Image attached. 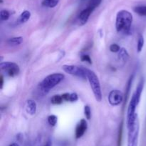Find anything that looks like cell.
I'll list each match as a JSON object with an SVG mask.
<instances>
[{
  "instance_id": "23",
  "label": "cell",
  "mask_w": 146,
  "mask_h": 146,
  "mask_svg": "<svg viewBox=\"0 0 146 146\" xmlns=\"http://www.w3.org/2000/svg\"><path fill=\"white\" fill-rule=\"evenodd\" d=\"M110 50L112 52H118L121 50V47L118 44H112L109 47Z\"/></svg>"
},
{
  "instance_id": "9",
  "label": "cell",
  "mask_w": 146,
  "mask_h": 146,
  "mask_svg": "<svg viewBox=\"0 0 146 146\" xmlns=\"http://www.w3.org/2000/svg\"><path fill=\"white\" fill-rule=\"evenodd\" d=\"M87 128H88V124L85 119H81L79 123L77 124L76 127L75 135L77 139L81 138L85 133L86 132Z\"/></svg>"
},
{
  "instance_id": "2",
  "label": "cell",
  "mask_w": 146,
  "mask_h": 146,
  "mask_svg": "<svg viewBox=\"0 0 146 146\" xmlns=\"http://www.w3.org/2000/svg\"><path fill=\"white\" fill-rule=\"evenodd\" d=\"M144 87V80L142 79L141 81L138 83V86L136 87L135 92L132 95V97L131 99L129 104H128V110H127V119L131 118V117H133L137 114L135 113L136 110L137 106L138 105L141 100V94H142L143 90Z\"/></svg>"
},
{
  "instance_id": "7",
  "label": "cell",
  "mask_w": 146,
  "mask_h": 146,
  "mask_svg": "<svg viewBox=\"0 0 146 146\" xmlns=\"http://www.w3.org/2000/svg\"><path fill=\"white\" fill-rule=\"evenodd\" d=\"M0 67L3 72L11 77L17 76L20 71L18 64L11 62H2L0 64Z\"/></svg>"
},
{
  "instance_id": "13",
  "label": "cell",
  "mask_w": 146,
  "mask_h": 146,
  "mask_svg": "<svg viewBox=\"0 0 146 146\" xmlns=\"http://www.w3.org/2000/svg\"><path fill=\"white\" fill-rule=\"evenodd\" d=\"M23 42L22 37H15L9 39L7 41V43L11 46H17L21 44Z\"/></svg>"
},
{
  "instance_id": "15",
  "label": "cell",
  "mask_w": 146,
  "mask_h": 146,
  "mask_svg": "<svg viewBox=\"0 0 146 146\" xmlns=\"http://www.w3.org/2000/svg\"><path fill=\"white\" fill-rule=\"evenodd\" d=\"M59 2V0H44L42 1V5L44 7L54 8Z\"/></svg>"
},
{
  "instance_id": "11",
  "label": "cell",
  "mask_w": 146,
  "mask_h": 146,
  "mask_svg": "<svg viewBox=\"0 0 146 146\" xmlns=\"http://www.w3.org/2000/svg\"><path fill=\"white\" fill-rule=\"evenodd\" d=\"M36 103L33 100H28L26 104V111L30 115H34L36 112Z\"/></svg>"
},
{
  "instance_id": "30",
  "label": "cell",
  "mask_w": 146,
  "mask_h": 146,
  "mask_svg": "<svg viewBox=\"0 0 146 146\" xmlns=\"http://www.w3.org/2000/svg\"><path fill=\"white\" fill-rule=\"evenodd\" d=\"M3 2V0H1V3Z\"/></svg>"
},
{
  "instance_id": "10",
  "label": "cell",
  "mask_w": 146,
  "mask_h": 146,
  "mask_svg": "<svg viewBox=\"0 0 146 146\" xmlns=\"http://www.w3.org/2000/svg\"><path fill=\"white\" fill-rule=\"evenodd\" d=\"M92 12V10L90 9L88 7H86L85 9H84L81 13H80L79 16H78V21H79L80 25H84V24L88 21V19H89L90 17V15H91Z\"/></svg>"
},
{
  "instance_id": "17",
  "label": "cell",
  "mask_w": 146,
  "mask_h": 146,
  "mask_svg": "<svg viewBox=\"0 0 146 146\" xmlns=\"http://www.w3.org/2000/svg\"><path fill=\"white\" fill-rule=\"evenodd\" d=\"M101 1H102V0H90L87 7L94 11V10L101 4Z\"/></svg>"
},
{
  "instance_id": "16",
  "label": "cell",
  "mask_w": 146,
  "mask_h": 146,
  "mask_svg": "<svg viewBox=\"0 0 146 146\" xmlns=\"http://www.w3.org/2000/svg\"><path fill=\"white\" fill-rule=\"evenodd\" d=\"M64 101L62 95H60V94H55L51 98V102L53 104H60Z\"/></svg>"
},
{
  "instance_id": "27",
  "label": "cell",
  "mask_w": 146,
  "mask_h": 146,
  "mask_svg": "<svg viewBox=\"0 0 146 146\" xmlns=\"http://www.w3.org/2000/svg\"><path fill=\"white\" fill-rule=\"evenodd\" d=\"M0 81H1V82H0V85H1V89H2L3 88V85H4V77H3V75H1Z\"/></svg>"
},
{
  "instance_id": "22",
  "label": "cell",
  "mask_w": 146,
  "mask_h": 146,
  "mask_svg": "<svg viewBox=\"0 0 146 146\" xmlns=\"http://www.w3.org/2000/svg\"><path fill=\"white\" fill-rule=\"evenodd\" d=\"M84 115L87 120H90L91 118V107L88 105H85L84 107Z\"/></svg>"
},
{
  "instance_id": "8",
  "label": "cell",
  "mask_w": 146,
  "mask_h": 146,
  "mask_svg": "<svg viewBox=\"0 0 146 146\" xmlns=\"http://www.w3.org/2000/svg\"><path fill=\"white\" fill-rule=\"evenodd\" d=\"M123 100V94L118 90H113L108 94V102L112 106H118Z\"/></svg>"
},
{
  "instance_id": "24",
  "label": "cell",
  "mask_w": 146,
  "mask_h": 146,
  "mask_svg": "<svg viewBox=\"0 0 146 146\" xmlns=\"http://www.w3.org/2000/svg\"><path fill=\"white\" fill-rule=\"evenodd\" d=\"M81 61L88 62V64H92V60H91L90 56L88 55V54H84V55L81 56Z\"/></svg>"
},
{
  "instance_id": "29",
  "label": "cell",
  "mask_w": 146,
  "mask_h": 146,
  "mask_svg": "<svg viewBox=\"0 0 146 146\" xmlns=\"http://www.w3.org/2000/svg\"><path fill=\"white\" fill-rule=\"evenodd\" d=\"M9 146H19V145L17 144V143H11V144H10Z\"/></svg>"
},
{
  "instance_id": "6",
  "label": "cell",
  "mask_w": 146,
  "mask_h": 146,
  "mask_svg": "<svg viewBox=\"0 0 146 146\" xmlns=\"http://www.w3.org/2000/svg\"><path fill=\"white\" fill-rule=\"evenodd\" d=\"M62 69L66 73L80 77L81 79L86 80L87 78L86 69L84 67H79L76 65L71 64H64L62 66Z\"/></svg>"
},
{
  "instance_id": "28",
  "label": "cell",
  "mask_w": 146,
  "mask_h": 146,
  "mask_svg": "<svg viewBox=\"0 0 146 146\" xmlns=\"http://www.w3.org/2000/svg\"><path fill=\"white\" fill-rule=\"evenodd\" d=\"M44 146H52V142H51V140H48Z\"/></svg>"
},
{
  "instance_id": "19",
  "label": "cell",
  "mask_w": 146,
  "mask_h": 146,
  "mask_svg": "<svg viewBox=\"0 0 146 146\" xmlns=\"http://www.w3.org/2000/svg\"><path fill=\"white\" fill-rule=\"evenodd\" d=\"M144 37L143 35H139L138 40V43H137V50L138 52H141L142 51L143 48L144 46Z\"/></svg>"
},
{
  "instance_id": "26",
  "label": "cell",
  "mask_w": 146,
  "mask_h": 146,
  "mask_svg": "<svg viewBox=\"0 0 146 146\" xmlns=\"http://www.w3.org/2000/svg\"><path fill=\"white\" fill-rule=\"evenodd\" d=\"M70 94H71V93H68V92L64 93V94H61V95H62V97H63V99H64V101H67V102L69 101V100H70Z\"/></svg>"
},
{
  "instance_id": "20",
  "label": "cell",
  "mask_w": 146,
  "mask_h": 146,
  "mask_svg": "<svg viewBox=\"0 0 146 146\" xmlns=\"http://www.w3.org/2000/svg\"><path fill=\"white\" fill-rule=\"evenodd\" d=\"M57 121H58V118L56 115H51L48 117V123L51 126H55L56 125Z\"/></svg>"
},
{
  "instance_id": "3",
  "label": "cell",
  "mask_w": 146,
  "mask_h": 146,
  "mask_svg": "<svg viewBox=\"0 0 146 146\" xmlns=\"http://www.w3.org/2000/svg\"><path fill=\"white\" fill-rule=\"evenodd\" d=\"M64 79V74L62 73H53L46 76L42 81L40 82V90L44 92H48L51 89L59 84Z\"/></svg>"
},
{
  "instance_id": "25",
  "label": "cell",
  "mask_w": 146,
  "mask_h": 146,
  "mask_svg": "<svg viewBox=\"0 0 146 146\" xmlns=\"http://www.w3.org/2000/svg\"><path fill=\"white\" fill-rule=\"evenodd\" d=\"M78 100V94H77L75 92L71 93V94H70L69 102H76Z\"/></svg>"
},
{
  "instance_id": "5",
  "label": "cell",
  "mask_w": 146,
  "mask_h": 146,
  "mask_svg": "<svg viewBox=\"0 0 146 146\" xmlns=\"http://www.w3.org/2000/svg\"><path fill=\"white\" fill-rule=\"evenodd\" d=\"M140 125L139 120H137L135 125L128 128V143L127 146H138L139 137Z\"/></svg>"
},
{
  "instance_id": "14",
  "label": "cell",
  "mask_w": 146,
  "mask_h": 146,
  "mask_svg": "<svg viewBox=\"0 0 146 146\" xmlns=\"http://www.w3.org/2000/svg\"><path fill=\"white\" fill-rule=\"evenodd\" d=\"M30 17H31V13H30V11L25 10V11H24L21 14L18 21L20 24H23V23L27 22L29 19Z\"/></svg>"
},
{
  "instance_id": "12",
  "label": "cell",
  "mask_w": 146,
  "mask_h": 146,
  "mask_svg": "<svg viewBox=\"0 0 146 146\" xmlns=\"http://www.w3.org/2000/svg\"><path fill=\"white\" fill-rule=\"evenodd\" d=\"M118 59L123 62H126L129 59V54L127 50L124 48H121L118 52Z\"/></svg>"
},
{
  "instance_id": "1",
  "label": "cell",
  "mask_w": 146,
  "mask_h": 146,
  "mask_svg": "<svg viewBox=\"0 0 146 146\" xmlns=\"http://www.w3.org/2000/svg\"><path fill=\"white\" fill-rule=\"evenodd\" d=\"M133 23V15L130 11L123 9L118 12L115 19V28L118 32L129 34Z\"/></svg>"
},
{
  "instance_id": "21",
  "label": "cell",
  "mask_w": 146,
  "mask_h": 146,
  "mask_svg": "<svg viewBox=\"0 0 146 146\" xmlns=\"http://www.w3.org/2000/svg\"><path fill=\"white\" fill-rule=\"evenodd\" d=\"M10 17V14L7 10H1L0 12V18L2 21H7Z\"/></svg>"
},
{
  "instance_id": "4",
  "label": "cell",
  "mask_w": 146,
  "mask_h": 146,
  "mask_svg": "<svg viewBox=\"0 0 146 146\" xmlns=\"http://www.w3.org/2000/svg\"><path fill=\"white\" fill-rule=\"evenodd\" d=\"M87 79L89 82L90 86L92 90L96 100L98 102H101L102 100V92H101V84L99 80L96 73L92 70L86 69Z\"/></svg>"
},
{
  "instance_id": "18",
  "label": "cell",
  "mask_w": 146,
  "mask_h": 146,
  "mask_svg": "<svg viewBox=\"0 0 146 146\" xmlns=\"http://www.w3.org/2000/svg\"><path fill=\"white\" fill-rule=\"evenodd\" d=\"M134 11L141 16L146 17V6H138L134 8Z\"/></svg>"
}]
</instances>
